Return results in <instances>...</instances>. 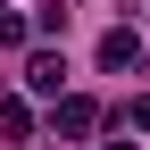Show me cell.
<instances>
[{
    "instance_id": "6da1fadb",
    "label": "cell",
    "mask_w": 150,
    "mask_h": 150,
    "mask_svg": "<svg viewBox=\"0 0 150 150\" xmlns=\"http://www.w3.org/2000/svg\"><path fill=\"white\" fill-rule=\"evenodd\" d=\"M100 67H108V75H134V67H142V33H134V25H108V33H100Z\"/></svg>"
},
{
    "instance_id": "7a4b0ae2",
    "label": "cell",
    "mask_w": 150,
    "mask_h": 150,
    "mask_svg": "<svg viewBox=\"0 0 150 150\" xmlns=\"http://www.w3.org/2000/svg\"><path fill=\"white\" fill-rule=\"evenodd\" d=\"M25 83L42 92V100H67V59H59V50H33V59H25Z\"/></svg>"
},
{
    "instance_id": "3957f363",
    "label": "cell",
    "mask_w": 150,
    "mask_h": 150,
    "mask_svg": "<svg viewBox=\"0 0 150 150\" xmlns=\"http://www.w3.org/2000/svg\"><path fill=\"white\" fill-rule=\"evenodd\" d=\"M92 125H100V108H92L83 92H67L59 100V134H92Z\"/></svg>"
},
{
    "instance_id": "277c9868",
    "label": "cell",
    "mask_w": 150,
    "mask_h": 150,
    "mask_svg": "<svg viewBox=\"0 0 150 150\" xmlns=\"http://www.w3.org/2000/svg\"><path fill=\"white\" fill-rule=\"evenodd\" d=\"M0 134L25 142V134H33V108H25V100H0Z\"/></svg>"
},
{
    "instance_id": "5b68a950",
    "label": "cell",
    "mask_w": 150,
    "mask_h": 150,
    "mask_svg": "<svg viewBox=\"0 0 150 150\" xmlns=\"http://www.w3.org/2000/svg\"><path fill=\"white\" fill-rule=\"evenodd\" d=\"M25 42H33V25H25L17 8H0V50H25Z\"/></svg>"
},
{
    "instance_id": "8992f818",
    "label": "cell",
    "mask_w": 150,
    "mask_h": 150,
    "mask_svg": "<svg viewBox=\"0 0 150 150\" xmlns=\"http://www.w3.org/2000/svg\"><path fill=\"white\" fill-rule=\"evenodd\" d=\"M125 125H134V134H150V92H142L134 108H125Z\"/></svg>"
},
{
    "instance_id": "52a82bcc",
    "label": "cell",
    "mask_w": 150,
    "mask_h": 150,
    "mask_svg": "<svg viewBox=\"0 0 150 150\" xmlns=\"http://www.w3.org/2000/svg\"><path fill=\"white\" fill-rule=\"evenodd\" d=\"M100 150H134V142H125V134H117V142H100Z\"/></svg>"
}]
</instances>
